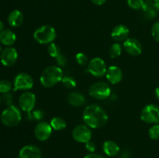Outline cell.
I'll list each match as a JSON object with an SVG mask.
<instances>
[{
	"label": "cell",
	"mask_w": 159,
	"mask_h": 158,
	"mask_svg": "<svg viewBox=\"0 0 159 158\" xmlns=\"http://www.w3.org/2000/svg\"><path fill=\"white\" fill-rule=\"evenodd\" d=\"M84 122L92 129H100L108 122V115L105 110L97 105H89L85 107L82 113Z\"/></svg>",
	"instance_id": "6da1fadb"
},
{
	"label": "cell",
	"mask_w": 159,
	"mask_h": 158,
	"mask_svg": "<svg viewBox=\"0 0 159 158\" xmlns=\"http://www.w3.org/2000/svg\"><path fill=\"white\" fill-rule=\"evenodd\" d=\"M63 78V71L59 67L51 65L47 67L40 77V81L42 86L44 88H52L61 81Z\"/></svg>",
	"instance_id": "7a4b0ae2"
},
{
	"label": "cell",
	"mask_w": 159,
	"mask_h": 158,
	"mask_svg": "<svg viewBox=\"0 0 159 158\" xmlns=\"http://www.w3.org/2000/svg\"><path fill=\"white\" fill-rule=\"evenodd\" d=\"M0 119L3 125L8 127H13L18 125L22 119V114L20 108L16 105H9L2 112Z\"/></svg>",
	"instance_id": "3957f363"
},
{
	"label": "cell",
	"mask_w": 159,
	"mask_h": 158,
	"mask_svg": "<svg viewBox=\"0 0 159 158\" xmlns=\"http://www.w3.org/2000/svg\"><path fill=\"white\" fill-rule=\"evenodd\" d=\"M56 35V30L53 26L44 25L34 31V38L40 44H50L55 40Z\"/></svg>",
	"instance_id": "277c9868"
},
{
	"label": "cell",
	"mask_w": 159,
	"mask_h": 158,
	"mask_svg": "<svg viewBox=\"0 0 159 158\" xmlns=\"http://www.w3.org/2000/svg\"><path fill=\"white\" fill-rule=\"evenodd\" d=\"M89 94L95 99L104 100L110 97L111 94V88L106 82L99 81L91 85L89 90Z\"/></svg>",
	"instance_id": "5b68a950"
},
{
	"label": "cell",
	"mask_w": 159,
	"mask_h": 158,
	"mask_svg": "<svg viewBox=\"0 0 159 158\" xmlns=\"http://www.w3.org/2000/svg\"><path fill=\"white\" fill-rule=\"evenodd\" d=\"M141 119L149 124H157L159 122V107L150 104L143 108L141 112Z\"/></svg>",
	"instance_id": "8992f818"
},
{
	"label": "cell",
	"mask_w": 159,
	"mask_h": 158,
	"mask_svg": "<svg viewBox=\"0 0 159 158\" xmlns=\"http://www.w3.org/2000/svg\"><path fill=\"white\" fill-rule=\"evenodd\" d=\"M87 71L94 77H100L106 74L107 71L105 61L100 57H95L89 60L88 64Z\"/></svg>",
	"instance_id": "52a82bcc"
},
{
	"label": "cell",
	"mask_w": 159,
	"mask_h": 158,
	"mask_svg": "<svg viewBox=\"0 0 159 158\" xmlns=\"http://www.w3.org/2000/svg\"><path fill=\"white\" fill-rule=\"evenodd\" d=\"M13 86L14 91H28L34 86V79L27 73H20L14 78Z\"/></svg>",
	"instance_id": "ba28073f"
},
{
	"label": "cell",
	"mask_w": 159,
	"mask_h": 158,
	"mask_svg": "<svg viewBox=\"0 0 159 158\" xmlns=\"http://www.w3.org/2000/svg\"><path fill=\"white\" fill-rule=\"evenodd\" d=\"M72 137L77 142L86 143L91 140L92 131L88 125H79L72 130Z\"/></svg>",
	"instance_id": "9c48e42d"
},
{
	"label": "cell",
	"mask_w": 159,
	"mask_h": 158,
	"mask_svg": "<svg viewBox=\"0 0 159 158\" xmlns=\"http://www.w3.org/2000/svg\"><path fill=\"white\" fill-rule=\"evenodd\" d=\"M52 127L51 124L45 121H41L36 125L34 128V136L39 141H46L50 138L52 133Z\"/></svg>",
	"instance_id": "30bf717a"
},
{
	"label": "cell",
	"mask_w": 159,
	"mask_h": 158,
	"mask_svg": "<svg viewBox=\"0 0 159 158\" xmlns=\"http://www.w3.org/2000/svg\"><path fill=\"white\" fill-rule=\"evenodd\" d=\"M36 104V96L30 91H24L19 98V105L23 111L30 112L34 110Z\"/></svg>",
	"instance_id": "8fae6325"
},
{
	"label": "cell",
	"mask_w": 159,
	"mask_h": 158,
	"mask_svg": "<svg viewBox=\"0 0 159 158\" xmlns=\"http://www.w3.org/2000/svg\"><path fill=\"white\" fill-rule=\"evenodd\" d=\"M18 59V52L16 50L11 46L2 50L0 54V61L4 66L11 67L15 64Z\"/></svg>",
	"instance_id": "7c38bea8"
},
{
	"label": "cell",
	"mask_w": 159,
	"mask_h": 158,
	"mask_svg": "<svg viewBox=\"0 0 159 158\" xmlns=\"http://www.w3.org/2000/svg\"><path fill=\"white\" fill-rule=\"evenodd\" d=\"M124 48L126 52L131 56H138L142 52V45L135 38H127L124 42Z\"/></svg>",
	"instance_id": "4fadbf2b"
},
{
	"label": "cell",
	"mask_w": 159,
	"mask_h": 158,
	"mask_svg": "<svg viewBox=\"0 0 159 158\" xmlns=\"http://www.w3.org/2000/svg\"><path fill=\"white\" fill-rule=\"evenodd\" d=\"M19 158H42V152L35 145H26L20 149Z\"/></svg>",
	"instance_id": "5bb4252c"
},
{
	"label": "cell",
	"mask_w": 159,
	"mask_h": 158,
	"mask_svg": "<svg viewBox=\"0 0 159 158\" xmlns=\"http://www.w3.org/2000/svg\"><path fill=\"white\" fill-rule=\"evenodd\" d=\"M106 77L110 83L113 85L118 84L123 78L122 70L116 65H112L107 68Z\"/></svg>",
	"instance_id": "9a60e30c"
},
{
	"label": "cell",
	"mask_w": 159,
	"mask_h": 158,
	"mask_svg": "<svg viewBox=\"0 0 159 158\" xmlns=\"http://www.w3.org/2000/svg\"><path fill=\"white\" fill-rule=\"evenodd\" d=\"M130 34L128 27L125 25L119 24L115 26L111 32V37L115 41H125Z\"/></svg>",
	"instance_id": "2e32d148"
},
{
	"label": "cell",
	"mask_w": 159,
	"mask_h": 158,
	"mask_svg": "<svg viewBox=\"0 0 159 158\" xmlns=\"http://www.w3.org/2000/svg\"><path fill=\"white\" fill-rule=\"evenodd\" d=\"M16 40L15 33L11 29H5L0 32V42L5 46H12Z\"/></svg>",
	"instance_id": "e0dca14e"
},
{
	"label": "cell",
	"mask_w": 159,
	"mask_h": 158,
	"mask_svg": "<svg viewBox=\"0 0 159 158\" xmlns=\"http://www.w3.org/2000/svg\"><path fill=\"white\" fill-rule=\"evenodd\" d=\"M23 14L18 9L12 11L8 15V23L12 27H19L23 23Z\"/></svg>",
	"instance_id": "ac0fdd59"
},
{
	"label": "cell",
	"mask_w": 159,
	"mask_h": 158,
	"mask_svg": "<svg viewBox=\"0 0 159 158\" xmlns=\"http://www.w3.org/2000/svg\"><path fill=\"white\" fill-rule=\"evenodd\" d=\"M102 150L108 156H115L119 153L120 147L115 141L107 140L102 144Z\"/></svg>",
	"instance_id": "d6986e66"
},
{
	"label": "cell",
	"mask_w": 159,
	"mask_h": 158,
	"mask_svg": "<svg viewBox=\"0 0 159 158\" xmlns=\"http://www.w3.org/2000/svg\"><path fill=\"white\" fill-rule=\"evenodd\" d=\"M68 102L72 106L80 107L85 103V98L79 91H71L68 95Z\"/></svg>",
	"instance_id": "ffe728a7"
},
{
	"label": "cell",
	"mask_w": 159,
	"mask_h": 158,
	"mask_svg": "<svg viewBox=\"0 0 159 158\" xmlns=\"http://www.w3.org/2000/svg\"><path fill=\"white\" fill-rule=\"evenodd\" d=\"M142 10L144 11V15L148 19L155 18L157 15V12H158L155 6V3L152 1L144 2Z\"/></svg>",
	"instance_id": "44dd1931"
},
{
	"label": "cell",
	"mask_w": 159,
	"mask_h": 158,
	"mask_svg": "<svg viewBox=\"0 0 159 158\" xmlns=\"http://www.w3.org/2000/svg\"><path fill=\"white\" fill-rule=\"evenodd\" d=\"M50 124H51L53 129L56 130V131L64 130L67 126V123L65 122V120L61 117L52 118L51 122H50Z\"/></svg>",
	"instance_id": "7402d4cb"
},
{
	"label": "cell",
	"mask_w": 159,
	"mask_h": 158,
	"mask_svg": "<svg viewBox=\"0 0 159 158\" xmlns=\"http://www.w3.org/2000/svg\"><path fill=\"white\" fill-rule=\"evenodd\" d=\"M44 116V113L43 111L40 109H35L34 111L27 112L26 115V119L27 120H36V121H40L42 119Z\"/></svg>",
	"instance_id": "603a6c76"
},
{
	"label": "cell",
	"mask_w": 159,
	"mask_h": 158,
	"mask_svg": "<svg viewBox=\"0 0 159 158\" xmlns=\"http://www.w3.org/2000/svg\"><path fill=\"white\" fill-rule=\"evenodd\" d=\"M110 56L112 58H116L120 56L122 53V46L119 43H115L110 46Z\"/></svg>",
	"instance_id": "cb8c5ba5"
},
{
	"label": "cell",
	"mask_w": 159,
	"mask_h": 158,
	"mask_svg": "<svg viewBox=\"0 0 159 158\" xmlns=\"http://www.w3.org/2000/svg\"><path fill=\"white\" fill-rule=\"evenodd\" d=\"M48 52L51 57H54V58L57 57L61 54L59 46L54 43H50L49 46H48Z\"/></svg>",
	"instance_id": "d4e9b609"
},
{
	"label": "cell",
	"mask_w": 159,
	"mask_h": 158,
	"mask_svg": "<svg viewBox=\"0 0 159 158\" xmlns=\"http://www.w3.org/2000/svg\"><path fill=\"white\" fill-rule=\"evenodd\" d=\"M61 82L65 88H69V89H72V88L76 87L75 80L72 77H71V76H65V77H63Z\"/></svg>",
	"instance_id": "484cf974"
},
{
	"label": "cell",
	"mask_w": 159,
	"mask_h": 158,
	"mask_svg": "<svg viewBox=\"0 0 159 158\" xmlns=\"http://www.w3.org/2000/svg\"><path fill=\"white\" fill-rule=\"evenodd\" d=\"M75 60L80 66H86L89 64L88 57L84 53H78L75 56Z\"/></svg>",
	"instance_id": "4316f807"
},
{
	"label": "cell",
	"mask_w": 159,
	"mask_h": 158,
	"mask_svg": "<svg viewBox=\"0 0 159 158\" xmlns=\"http://www.w3.org/2000/svg\"><path fill=\"white\" fill-rule=\"evenodd\" d=\"M12 84L10 81H9L8 80H3L0 81V93H8L11 91L12 89Z\"/></svg>",
	"instance_id": "83f0119b"
},
{
	"label": "cell",
	"mask_w": 159,
	"mask_h": 158,
	"mask_svg": "<svg viewBox=\"0 0 159 158\" xmlns=\"http://www.w3.org/2000/svg\"><path fill=\"white\" fill-rule=\"evenodd\" d=\"M148 135L149 137L154 140L159 139V124H155L153 126L149 129Z\"/></svg>",
	"instance_id": "f1b7e54d"
},
{
	"label": "cell",
	"mask_w": 159,
	"mask_h": 158,
	"mask_svg": "<svg viewBox=\"0 0 159 158\" xmlns=\"http://www.w3.org/2000/svg\"><path fill=\"white\" fill-rule=\"evenodd\" d=\"M144 0H127V5L133 9H142Z\"/></svg>",
	"instance_id": "f546056e"
},
{
	"label": "cell",
	"mask_w": 159,
	"mask_h": 158,
	"mask_svg": "<svg viewBox=\"0 0 159 158\" xmlns=\"http://www.w3.org/2000/svg\"><path fill=\"white\" fill-rule=\"evenodd\" d=\"M151 33L154 40L159 43V21L154 23L151 29Z\"/></svg>",
	"instance_id": "4dcf8cb0"
},
{
	"label": "cell",
	"mask_w": 159,
	"mask_h": 158,
	"mask_svg": "<svg viewBox=\"0 0 159 158\" xmlns=\"http://www.w3.org/2000/svg\"><path fill=\"white\" fill-rule=\"evenodd\" d=\"M2 101L5 102V103L6 104V105L9 106V105H11L12 103V100H13V99H12V94H10L9 92L8 93H5V94H3L2 95Z\"/></svg>",
	"instance_id": "1f68e13d"
},
{
	"label": "cell",
	"mask_w": 159,
	"mask_h": 158,
	"mask_svg": "<svg viewBox=\"0 0 159 158\" xmlns=\"http://www.w3.org/2000/svg\"><path fill=\"white\" fill-rule=\"evenodd\" d=\"M85 144V149H86L89 153H95V151H96V146L94 142L90 140Z\"/></svg>",
	"instance_id": "d6a6232c"
},
{
	"label": "cell",
	"mask_w": 159,
	"mask_h": 158,
	"mask_svg": "<svg viewBox=\"0 0 159 158\" xmlns=\"http://www.w3.org/2000/svg\"><path fill=\"white\" fill-rule=\"evenodd\" d=\"M56 59H57V64H58L61 67L65 66L67 64V61H68V60H67L66 57H65V56L62 54H61L58 57H56Z\"/></svg>",
	"instance_id": "836d02e7"
},
{
	"label": "cell",
	"mask_w": 159,
	"mask_h": 158,
	"mask_svg": "<svg viewBox=\"0 0 159 158\" xmlns=\"http://www.w3.org/2000/svg\"><path fill=\"white\" fill-rule=\"evenodd\" d=\"M84 158H105L103 156H102L101 154L96 153H89V154L85 155L84 156Z\"/></svg>",
	"instance_id": "e575fe53"
},
{
	"label": "cell",
	"mask_w": 159,
	"mask_h": 158,
	"mask_svg": "<svg viewBox=\"0 0 159 158\" xmlns=\"http://www.w3.org/2000/svg\"><path fill=\"white\" fill-rule=\"evenodd\" d=\"M91 1L93 2V3H94L95 5H96V6H102V5H103L107 0H91Z\"/></svg>",
	"instance_id": "d590c367"
},
{
	"label": "cell",
	"mask_w": 159,
	"mask_h": 158,
	"mask_svg": "<svg viewBox=\"0 0 159 158\" xmlns=\"http://www.w3.org/2000/svg\"><path fill=\"white\" fill-rule=\"evenodd\" d=\"M155 97L157 98V99H158L159 100V87H157V88H155Z\"/></svg>",
	"instance_id": "8d00e7d4"
},
{
	"label": "cell",
	"mask_w": 159,
	"mask_h": 158,
	"mask_svg": "<svg viewBox=\"0 0 159 158\" xmlns=\"http://www.w3.org/2000/svg\"><path fill=\"white\" fill-rule=\"evenodd\" d=\"M154 3H155V6L156 7V9L158 12H159V0H155L154 1Z\"/></svg>",
	"instance_id": "74e56055"
},
{
	"label": "cell",
	"mask_w": 159,
	"mask_h": 158,
	"mask_svg": "<svg viewBox=\"0 0 159 158\" xmlns=\"http://www.w3.org/2000/svg\"><path fill=\"white\" fill-rule=\"evenodd\" d=\"M3 29H4V24H3L2 22L0 21V32L2 31Z\"/></svg>",
	"instance_id": "f35d334b"
},
{
	"label": "cell",
	"mask_w": 159,
	"mask_h": 158,
	"mask_svg": "<svg viewBox=\"0 0 159 158\" xmlns=\"http://www.w3.org/2000/svg\"><path fill=\"white\" fill-rule=\"evenodd\" d=\"M2 51V46H0V54H1Z\"/></svg>",
	"instance_id": "ab89813d"
},
{
	"label": "cell",
	"mask_w": 159,
	"mask_h": 158,
	"mask_svg": "<svg viewBox=\"0 0 159 158\" xmlns=\"http://www.w3.org/2000/svg\"><path fill=\"white\" fill-rule=\"evenodd\" d=\"M1 101H2V99H1V97H0V103H1Z\"/></svg>",
	"instance_id": "60d3db41"
},
{
	"label": "cell",
	"mask_w": 159,
	"mask_h": 158,
	"mask_svg": "<svg viewBox=\"0 0 159 158\" xmlns=\"http://www.w3.org/2000/svg\"><path fill=\"white\" fill-rule=\"evenodd\" d=\"M146 1H152V0H146Z\"/></svg>",
	"instance_id": "b9f144b4"
}]
</instances>
